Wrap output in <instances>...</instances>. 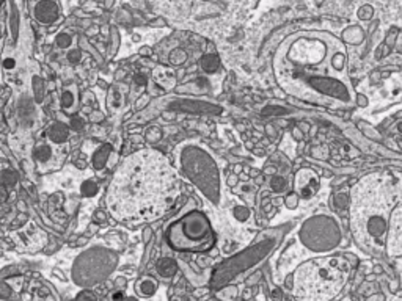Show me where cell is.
I'll return each instance as SVG.
<instances>
[{"mask_svg":"<svg viewBox=\"0 0 402 301\" xmlns=\"http://www.w3.org/2000/svg\"><path fill=\"white\" fill-rule=\"evenodd\" d=\"M358 104H360L361 107H363V105H368V99L360 94V96H358Z\"/></svg>","mask_w":402,"mask_h":301,"instance_id":"25","label":"cell"},{"mask_svg":"<svg viewBox=\"0 0 402 301\" xmlns=\"http://www.w3.org/2000/svg\"><path fill=\"white\" fill-rule=\"evenodd\" d=\"M382 299V296H372V298H369V301H380Z\"/></svg>","mask_w":402,"mask_h":301,"instance_id":"26","label":"cell"},{"mask_svg":"<svg viewBox=\"0 0 402 301\" xmlns=\"http://www.w3.org/2000/svg\"><path fill=\"white\" fill-rule=\"evenodd\" d=\"M350 265L343 257H322L303 263L294 276V293L302 301L332 299L349 278Z\"/></svg>","mask_w":402,"mask_h":301,"instance_id":"2","label":"cell"},{"mask_svg":"<svg viewBox=\"0 0 402 301\" xmlns=\"http://www.w3.org/2000/svg\"><path fill=\"white\" fill-rule=\"evenodd\" d=\"M156 288L157 287H156V282L154 281H151V279H143V281H140L137 290H139V293L142 296H151V295L156 293Z\"/></svg>","mask_w":402,"mask_h":301,"instance_id":"10","label":"cell"},{"mask_svg":"<svg viewBox=\"0 0 402 301\" xmlns=\"http://www.w3.org/2000/svg\"><path fill=\"white\" fill-rule=\"evenodd\" d=\"M36 157H38V160H41V162L49 160V157H51V149H49L47 146L40 147L38 150H36Z\"/></svg>","mask_w":402,"mask_h":301,"instance_id":"16","label":"cell"},{"mask_svg":"<svg viewBox=\"0 0 402 301\" xmlns=\"http://www.w3.org/2000/svg\"><path fill=\"white\" fill-rule=\"evenodd\" d=\"M5 199H7V190L4 187H0V204H2Z\"/></svg>","mask_w":402,"mask_h":301,"instance_id":"24","label":"cell"},{"mask_svg":"<svg viewBox=\"0 0 402 301\" xmlns=\"http://www.w3.org/2000/svg\"><path fill=\"white\" fill-rule=\"evenodd\" d=\"M217 66H218V63H217V58H215V57H206V58L203 60V68H204L206 71H208V72L215 71Z\"/></svg>","mask_w":402,"mask_h":301,"instance_id":"13","label":"cell"},{"mask_svg":"<svg viewBox=\"0 0 402 301\" xmlns=\"http://www.w3.org/2000/svg\"><path fill=\"white\" fill-rule=\"evenodd\" d=\"M346 301H349V299H346Z\"/></svg>","mask_w":402,"mask_h":301,"instance_id":"28","label":"cell"},{"mask_svg":"<svg viewBox=\"0 0 402 301\" xmlns=\"http://www.w3.org/2000/svg\"><path fill=\"white\" fill-rule=\"evenodd\" d=\"M110 150H112V146L110 144H104L99 150H96L94 156H93V167L96 170L104 168V165L107 163L108 156H110Z\"/></svg>","mask_w":402,"mask_h":301,"instance_id":"7","label":"cell"},{"mask_svg":"<svg viewBox=\"0 0 402 301\" xmlns=\"http://www.w3.org/2000/svg\"><path fill=\"white\" fill-rule=\"evenodd\" d=\"M167 242L179 253H204L212 248L215 235L204 213L192 210L167 231Z\"/></svg>","mask_w":402,"mask_h":301,"instance_id":"3","label":"cell"},{"mask_svg":"<svg viewBox=\"0 0 402 301\" xmlns=\"http://www.w3.org/2000/svg\"><path fill=\"white\" fill-rule=\"evenodd\" d=\"M179 196V182L173 167L157 150H139L129 156L108 188L107 206L121 221L156 220Z\"/></svg>","mask_w":402,"mask_h":301,"instance_id":"1","label":"cell"},{"mask_svg":"<svg viewBox=\"0 0 402 301\" xmlns=\"http://www.w3.org/2000/svg\"><path fill=\"white\" fill-rule=\"evenodd\" d=\"M71 124H72V127H74V129H80L82 125H83V121L82 119H72Z\"/></svg>","mask_w":402,"mask_h":301,"instance_id":"23","label":"cell"},{"mask_svg":"<svg viewBox=\"0 0 402 301\" xmlns=\"http://www.w3.org/2000/svg\"><path fill=\"white\" fill-rule=\"evenodd\" d=\"M71 104H72V96H71L69 93H65V94H63V107L68 108Z\"/></svg>","mask_w":402,"mask_h":301,"instance_id":"22","label":"cell"},{"mask_svg":"<svg viewBox=\"0 0 402 301\" xmlns=\"http://www.w3.org/2000/svg\"><path fill=\"white\" fill-rule=\"evenodd\" d=\"M97 192V185L93 182V181H87V182H83L82 185V193L85 196H91Z\"/></svg>","mask_w":402,"mask_h":301,"instance_id":"12","label":"cell"},{"mask_svg":"<svg viewBox=\"0 0 402 301\" xmlns=\"http://www.w3.org/2000/svg\"><path fill=\"white\" fill-rule=\"evenodd\" d=\"M157 270H159V273L162 276H165V278H172V276L178 271V267H176V262L173 259H161L159 263H157Z\"/></svg>","mask_w":402,"mask_h":301,"instance_id":"8","label":"cell"},{"mask_svg":"<svg viewBox=\"0 0 402 301\" xmlns=\"http://www.w3.org/2000/svg\"><path fill=\"white\" fill-rule=\"evenodd\" d=\"M372 7H369V5H364V7H361L360 10H358V18L360 19H364V21H368V19H371L372 18Z\"/></svg>","mask_w":402,"mask_h":301,"instance_id":"15","label":"cell"},{"mask_svg":"<svg viewBox=\"0 0 402 301\" xmlns=\"http://www.w3.org/2000/svg\"><path fill=\"white\" fill-rule=\"evenodd\" d=\"M49 136H51L54 141L62 143L68 138V127L62 122H55L52 127L49 129Z\"/></svg>","mask_w":402,"mask_h":301,"instance_id":"9","label":"cell"},{"mask_svg":"<svg viewBox=\"0 0 402 301\" xmlns=\"http://www.w3.org/2000/svg\"><path fill=\"white\" fill-rule=\"evenodd\" d=\"M77 301H97V296L91 292H82L77 296Z\"/></svg>","mask_w":402,"mask_h":301,"instance_id":"20","label":"cell"},{"mask_svg":"<svg viewBox=\"0 0 402 301\" xmlns=\"http://www.w3.org/2000/svg\"><path fill=\"white\" fill-rule=\"evenodd\" d=\"M285 111H286L285 108H280V107H267L262 110L264 115H282Z\"/></svg>","mask_w":402,"mask_h":301,"instance_id":"18","label":"cell"},{"mask_svg":"<svg viewBox=\"0 0 402 301\" xmlns=\"http://www.w3.org/2000/svg\"><path fill=\"white\" fill-rule=\"evenodd\" d=\"M173 107H178V108H182V110H190V111H198V113H218L220 108L218 107H214V105H206V104H200V102H192L189 100L187 104H181V105H173Z\"/></svg>","mask_w":402,"mask_h":301,"instance_id":"6","label":"cell"},{"mask_svg":"<svg viewBox=\"0 0 402 301\" xmlns=\"http://www.w3.org/2000/svg\"><path fill=\"white\" fill-rule=\"evenodd\" d=\"M399 130H400V132H402V124H400V125H399Z\"/></svg>","mask_w":402,"mask_h":301,"instance_id":"27","label":"cell"},{"mask_svg":"<svg viewBox=\"0 0 402 301\" xmlns=\"http://www.w3.org/2000/svg\"><path fill=\"white\" fill-rule=\"evenodd\" d=\"M184 171L214 203L218 198V171L212 159L201 149L192 147L181 157Z\"/></svg>","mask_w":402,"mask_h":301,"instance_id":"4","label":"cell"},{"mask_svg":"<svg viewBox=\"0 0 402 301\" xmlns=\"http://www.w3.org/2000/svg\"><path fill=\"white\" fill-rule=\"evenodd\" d=\"M286 206H288L289 209H296V207L299 206V196H297V195H289V196L286 198Z\"/></svg>","mask_w":402,"mask_h":301,"instance_id":"19","label":"cell"},{"mask_svg":"<svg viewBox=\"0 0 402 301\" xmlns=\"http://www.w3.org/2000/svg\"><path fill=\"white\" fill-rule=\"evenodd\" d=\"M271 187H272L274 192H283L286 188V179L282 178V176H275L271 182Z\"/></svg>","mask_w":402,"mask_h":301,"instance_id":"11","label":"cell"},{"mask_svg":"<svg viewBox=\"0 0 402 301\" xmlns=\"http://www.w3.org/2000/svg\"><path fill=\"white\" fill-rule=\"evenodd\" d=\"M234 217L239 220H247L248 218V210L245 207H236L234 209Z\"/></svg>","mask_w":402,"mask_h":301,"instance_id":"17","label":"cell"},{"mask_svg":"<svg viewBox=\"0 0 402 301\" xmlns=\"http://www.w3.org/2000/svg\"><path fill=\"white\" fill-rule=\"evenodd\" d=\"M10 287L8 285H5V284H0V296L2 298H7V296H10Z\"/></svg>","mask_w":402,"mask_h":301,"instance_id":"21","label":"cell"},{"mask_svg":"<svg viewBox=\"0 0 402 301\" xmlns=\"http://www.w3.org/2000/svg\"><path fill=\"white\" fill-rule=\"evenodd\" d=\"M335 204H336V207H338L339 210H344V209H347V206H349V199H347V196H346L344 193H339V195H336V198H335Z\"/></svg>","mask_w":402,"mask_h":301,"instance_id":"14","label":"cell"},{"mask_svg":"<svg viewBox=\"0 0 402 301\" xmlns=\"http://www.w3.org/2000/svg\"><path fill=\"white\" fill-rule=\"evenodd\" d=\"M296 188L297 193L303 199H310L316 192L319 190V178L311 170H300L296 176Z\"/></svg>","mask_w":402,"mask_h":301,"instance_id":"5","label":"cell"}]
</instances>
